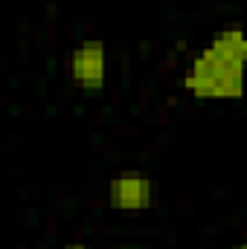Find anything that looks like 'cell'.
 Here are the masks:
<instances>
[{
  "label": "cell",
  "mask_w": 247,
  "mask_h": 249,
  "mask_svg": "<svg viewBox=\"0 0 247 249\" xmlns=\"http://www.w3.org/2000/svg\"><path fill=\"white\" fill-rule=\"evenodd\" d=\"M64 249H90L87 244H79V241H73V244H67Z\"/></svg>",
  "instance_id": "4"
},
{
  "label": "cell",
  "mask_w": 247,
  "mask_h": 249,
  "mask_svg": "<svg viewBox=\"0 0 247 249\" xmlns=\"http://www.w3.org/2000/svg\"><path fill=\"white\" fill-rule=\"evenodd\" d=\"M67 75L76 90L99 93L108 84V47L99 38H84L70 50Z\"/></svg>",
  "instance_id": "2"
},
{
  "label": "cell",
  "mask_w": 247,
  "mask_h": 249,
  "mask_svg": "<svg viewBox=\"0 0 247 249\" xmlns=\"http://www.w3.org/2000/svg\"><path fill=\"white\" fill-rule=\"evenodd\" d=\"M236 249H247V241H242V244H239V247H236Z\"/></svg>",
  "instance_id": "5"
},
{
  "label": "cell",
  "mask_w": 247,
  "mask_h": 249,
  "mask_svg": "<svg viewBox=\"0 0 247 249\" xmlns=\"http://www.w3.org/2000/svg\"><path fill=\"white\" fill-rule=\"evenodd\" d=\"M114 212H148L154 206V180L148 174H117L108 183Z\"/></svg>",
  "instance_id": "3"
},
{
  "label": "cell",
  "mask_w": 247,
  "mask_h": 249,
  "mask_svg": "<svg viewBox=\"0 0 247 249\" xmlns=\"http://www.w3.org/2000/svg\"><path fill=\"white\" fill-rule=\"evenodd\" d=\"M186 93L204 102H239L247 93V29L227 23L218 35L201 47L181 78Z\"/></svg>",
  "instance_id": "1"
}]
</instances>
